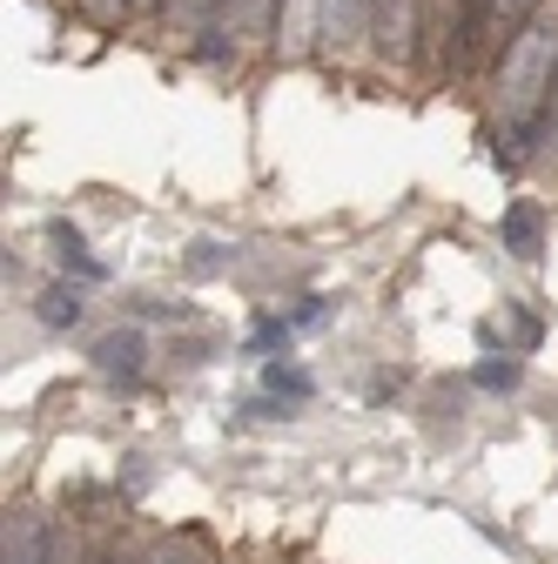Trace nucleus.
<instances>
[{
  "mask_svg": "<svg viewBox=\"0 0 558 564\" xmlns=\"http://www.w3.org/2000/svg\"><path fill=\"white\" fill-rule=\"evenodd\" d=\"M121 8H128V14H149V8H155V0H121Z\"/></svg>",
  "mask_w": 558,
  "mask_h": 564,
  "instance_id": "nucleus-17",
  "label": "nucleus"
},
{
  "mask_svg": "<svg viewBox=\"0 0 558 564\" xmlns=\"http://www.w3.org/2000/svg\"><path fill=\"white\" fill-rule=\"evenodd\" d=\"M223 8H229V34L236 41H262L269 21H276V0H223Z\"/></svg>",
  "mask_w": 558,
  "mask_h": 564,
  "instance_id": "nucleus-7",
  "label": "nucleus"
},
{
  "mask_svg": "<svg viewBox=\"0 0 558 564\" xmlns=\"http://www.w3.org/2000/svg\"><path fill=\"white\" fill-rule=\"evenodd\" d=\"M551 82H558V28H525L505 54V75H498V108L512 115L518 134H532Z\"/></svg>",
  "mask_w": 558,
  "mask_h": 564,
  "instance_id": "nucleus-2",
  "label": "nucleus"
},
{
  "mask_svg": "<svg viewBox=\"0 0 558 564\" xmlns=\"http://www.w3.org/2000/svg\"><path fill=\"white\" fill-rule=\"evenodd\" d=\"M208 8H216V0H175V14H182V21H202Z\"/></svg>",
  "mask_w": 558,
  "mask_h": 564,
  "instance_id": "nucleus-16",
  "label": "nucleus"
},
{
  "mask_svg": "<svg viewBox=\"0 0 558 564\" xmlns=\"http://www.w3.org/2000/svg\"><path fill=\"white\" fill-rule=\"evenodd\" d=\"M95 370H101V377H135V370H142V336H135V329L101 336V343H95Z\"/></svg>",
  "mask_w": 558,
  "mask_h": 564,
  "instance_id": "nucleus-5",
  "label": "nucleus"
},
{
  "mask_svg": "<svg viewBox=\"0 0 558 564\" xmlns=\"http://www.w3.org/2000/svg\"><path fill=\"white\" fill-rule=\"evenodd\" d=\"M54 242H61V262H75L82 275H101V262H95V256H88V249H82L75 236H67V229H54Z\"/></svg>",
  "mask_w": 558,
  "mask_h": 564,
  "instance_id": "nucleus-14",
  "label": "nucleus"
},
{
  "mask_svg": "<svg viewBox=\"0 0 558 564\" xmlns=\"http://www.w3.org/2000/svg\"><path fill=\"white\" fill-rule=\"evenodd\" d=\"M532 14V0H458V14L444 21L431 61L444 75H471L477 61H492L505 41H518V21Z\"/></svg>",
  "mask_w": 558,
  "mask_h": 564,
  "instance_id": "nucleus-1",
  "label": "nucleus"
},
{
  "mask_svg": "<svg viewBox=\"0 0 558 564\" xmlns=\"http://www.w3.org/2000/svg\"><path fill=\"white\" fill-rule=\"evenodd\" d=\"M41 323L47 329H75L82 323V290H47L41 296Z\"/></svg>",
  "mask_w": 558,
  "mask_h": 564,
  "instance_id": "nucleus-8",
  "label": "nucleus"
},
{
  "mask_svg": "<svg viewBox=\"0 0 558 564\" xmlns=\"http://www.w3.org/2000/svg\"><path fill=\"white\" fill-rule=\"evenodd\" d=\"M371 34L384 54H410L417 34V0H371Z\"/></svg>",
  "mask_w": 558,
  "mask_h": 564,
  "instance_id": "nucleus-4",
  "label": "nucleus"
},
{
  "mask_svg": "<svg viewBox=\"0 0 558 564\" xmlns=\"http://www.w3.org/2000/svg\"><path fill=\"white\" fill-rule=\"evenodd\" d=\"M54 544L61 531L41 511H8V524H0V564H54Z\"/></svg>",
  "mask_w": 558,
  "mask_h": 564,
  "instance_id": "nucleus-3",
  "label": "nucleus"
},
{
  "mask_svg": "<svg viewBox=\"0 0 558 564\" xmlns=\"http://www.w3.org/2000/svg\"><path fill=\"white\" fill-rule=\"evenodd\" d=\"M477 383H484V390H512V383H518V364H512V357L477 364Z\"/></svg>",
  "mask_w": 558,
  "mask_h": 564,
  "instance_id": "nucleus-12",
  "label": "nucleus"
},
{
  "mask_svg": "<svg viewBox=\"0 0 558 564\" xmlns=\"http://www.w3.org/2000/svg\"><path fill=\"white\" fill-rule=\"evenodd\" d=\"M323 34H330V41L371 34V0H323Z\"/></svg>",
  "mask_w": 558,
  "mask_h": 564,
  "instance_id": "nucleus-6",
  "label": "nucleus"
},
{
  "mask_svg": "<svg viewBox=\"0 0 558 564\" xmlns=\"http://www.w3.org/2000/svg\"><path fill=\"white\" fill-rule=\"evenodd\" d=\"M262 383H269L276 397H297V403L310 397V370H297V364H269V370H262Z\"/></svg>",
  "mask_w": 558,
  "mask_h": 564,
  "instance_id": "nucleus-10",
  "label": "nucleus"
},
{
  "mask_svg": "<svg viewBox=\"0 0 558 564\" xmlns=\"http://www.w3.org/2000/svg\"><path fill=\"white\" fill-rule=\"evenodd\" d=\"M149 564H202V544H195V538H162V544L149 551Z\"/></svg>",
  "mask_w": 558,
  "mask_h": 564,
  "instance_id": "nucleus-11",
  "label": "nucleus"
},
{
  "mask_svg": "<svg viewBox=\"0 0 558 564\" xmlns=\"http://www.w3.org/2000/svg\"><path fill=\"white\" fill-rule=\"evenodd\" d=\"M82 8H88L95 21H115V14H128V8H121V0H82Z\"/></svg>",
  "mask_w": 558,
  "mask_h": 564,
  "instance_id": "nucleus-15",
  "label": "nucleus"
},
{
  "mask_svg": "<svg viewBox=\"0 0 558 564\" xmlns=\"http://www.w3.org/2000/svg\"><path fill=\"white\" fill-rule=\"evenodd\" d=\"M532 141H551V149H558V82H551V95H545V108L532 121Z\"/></svg>",
  "mask_w": 558,
  "mask_h": 564,
  "instance_id": "nucleus-13",
  "label": "nucleus"
},
{
  "mask_svg": "<svg viewBox=\"0 0 558 564\" xmlns=\"http://www.w3.org/2000/svg\"><path fill=\"white\" fill-rule=\"evenodd\" d=\"M101 564H135V557H121V551H108V557H101Z\"/></svg>",
  "mask_w": 558,
  "mask_h": 564,
  "instance_id": "nucleus-18",
  "label": "nucleus"
},
{
  "mask_svg": "<svg viewBox=\"0 0 558 564\" xmlns=\"http://www.w3.org/2000/svg\"><path fill=\"white\" fill-rule=\"evenodd\" d=\"M505 242H512V256H538V216H532V208H512V216H505Z\"/></svg>",
  "mask_w": 558,
  "mask_h": 564,
  "instance_id": "nucleus-9",
  "label": "nucleus"
}]
</instances>
